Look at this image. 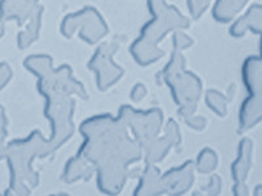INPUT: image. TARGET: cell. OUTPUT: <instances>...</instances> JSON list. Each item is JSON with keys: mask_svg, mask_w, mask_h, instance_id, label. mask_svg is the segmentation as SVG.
<instances>
[{"mask_svg": "<svg viewBox=\"0 0 262 196\" xmlns=\"http://www.w3.org/2000/svg\"><path fill=\"white\" fill-rule=\"evenodd\" d=\"M250 32L257 33L259 37L262 36V6L254 4L247 11L244 16L235 21L229 29V33L233 37H243L245 33Z\"/></svg>", "mask_w": 262, "mask_h": 196, "instance_id": "1", "label": "cell"}, {"mask_svg": "<svg viewBox=\"0 0 262 196\" xmlns=\"http://www.w3.org/2000/svg\"><path fill=\"white\" fill-rule=\"evenodd\" d=\"M250 162H252V144L250 140L244 139L238 146L237 160L233 165V178L237 182H243L248 176Z\"/></svg>", "mask_w": 262, "mask_h": 196, "instance_id": "2", "label": "cell"}, {"mask_svg": "<svg viewBox=\"0 0 262 196\" xmlns=\"http://www.w3.org/2000/svg\"><path fill=\"white\" fill-rule=\"evenodd\" d=\"M249 0H216L214 7V18L221 22L233 20L240 11L247 6Z\"/></svg>", "mask_w": 262, "mask_h": 196, "instance_id": "3", "label": "cell"}, {"mask_svg": "<svg viewBox=\"0 0 262 196\" xmlns=\"http://www.w3.org/2000/svg\"><path fill=\"white\" fill-rule=\"evenodd\" d=\"M254 193H256V195H262V184H259L258 187H256Z\"/></svg>", "mask_w": 262, "mask_h": 196, "instance_id": "4", "label": "cell"}]
</instances>
